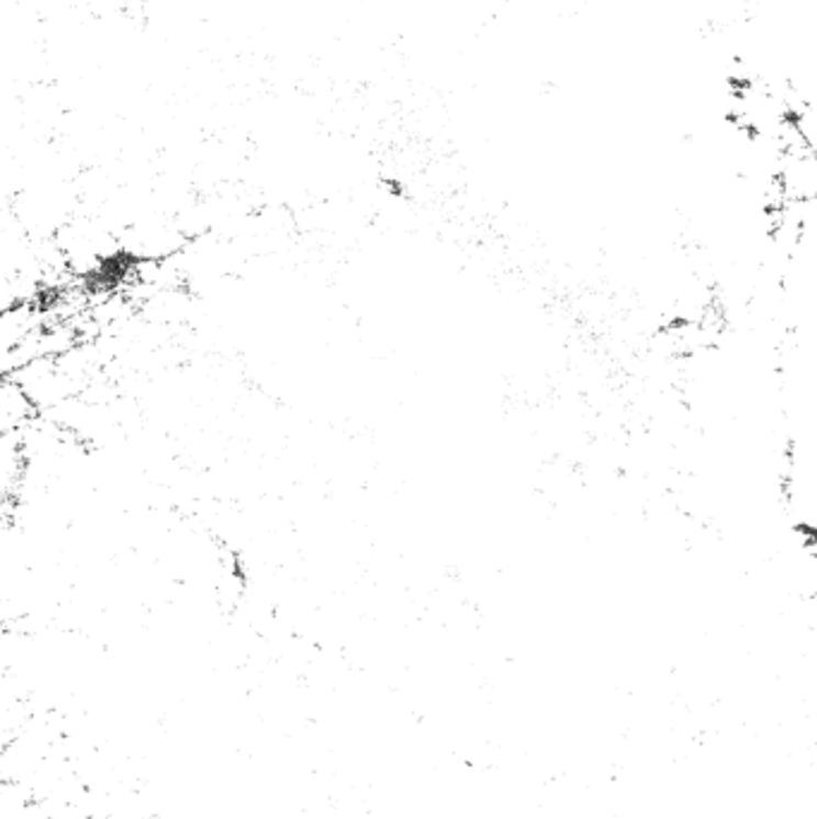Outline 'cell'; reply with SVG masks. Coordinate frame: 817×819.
<instances>
[{"mask_svg": "<svg viewBox=\"0 0 817 819\" xmlns=\"http://www.w3.org/2000/svg\"><path fill=\"white\" fill-rule=\"evenodd\" d=\"M38 417V407L30 399L15 379H3V391H0V431H18Z\"/></svg>", "mask_w": 817, "mask_h": 819, "instance_id": "6da1fadb", "label": "cell"}, {"mask_svg": "<svg viewBox=\"0 0 817 819\" xmlns=\"http://www.w3.org/2000/svg\"><path fill=\"white\" fill-rule=\"evenodd\" d=\"M46 328V316L38 310L34 302H24V305L10 307L3 312V324H0V336H3V355L15 350L22 340L30 338L32 334Z\"/></svg>", "mask_w": 817, "mask_h": 819, "instance_id": "7a4b0ae2", "label": "cell"}]
</instances>
